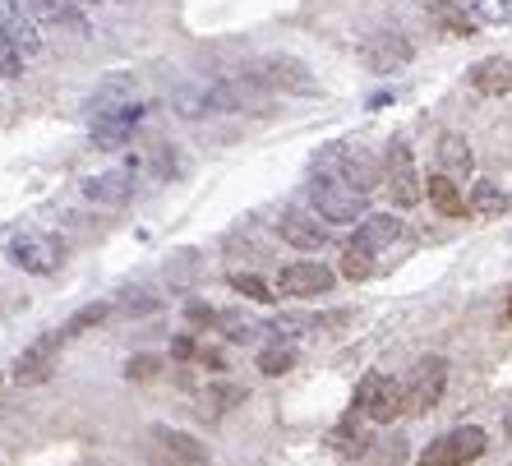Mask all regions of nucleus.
<instances>
[{"instance_id": "nucleus-1", "label": "nucleus", "mask_w": 512, "mask_h": 466, "mask_svg": "<svg viewBox=\"0 0 512 466\" xmlns=\"http://www.w3.org/2000/svg\"><path fill=\"white\" fill-rule=\"evenodd\" d=\"M263 88L245 79H213V84H190L176 93V116L185 120H203V116H227V111H245L259 102Z\"/></svg>"}, {"instance_id": "nucleus-2", "label": "nucleus", "mask_w": 512, "mask_h": 466, "mask_svg": "<svg viewBox=\"0 0 512 466\" xmlns=\"http://www.w3.org/2000/svg\"><path fill=\"white\" fill-rule=\"evenodd\" d=\"M310 204L314 213H323L328 222H360V217L370 213V194L360 190V185H351V180L342 176V171L333 167H314L310 176Z\"/></svg>"}, {"instance_id": "nucleus-3", "label": "nucleus", "mask_w": 512, "mask_h": 466, "mask_svg": "<svg viewBox=\"0 0 512 466\" xmlns=\"http://www.w3.org/2000/svg\"><path fill=\"white\" fill-rule=\"evenodd\" d=\"M351 416L370 420V425H393L397 416H406V383L388 379V374H365L351 397Z\"/></svg>"}, {"instance_id": "nucleus-4", "label": "nucleus", "mask_w": 512, "mask_h": 466, "mask_svg": "<svg viewBox=\"0 0 512 466\" xmlns=\"http://www.w3.org/2000/svg\"><path fill=\"white\" fill-rule=\"evenodd\" d=\"M250 79L263 93H296V97L319 93V79H314L310 65L296 56H263L259 65H250Z\"/></svg>"}, {"instance_id": "nucleus-5", "label": "nucleus", "mask_w": 512, "mask_h": 466, "mask_svg": "<svg viewBox=\"0 0 512 466\" xmlns=\"http://www.w3.org/2000/svg\"><path fill=\"white\" fill-rule=\"evenodd\" d=\"M485 448H489V434L480 425H457V430L439 434L429 443L416 466H471L485 457Z\"/></svg>"}, {"instance_id": "nucleus-6", "label": "nucleus", "mask_w": 512, "mask_h": 466, "mask_svg": "<svg viewBox=\"0 0 512 466\" xmlns=\"http://www.w3.org/2000/svg\"><path fill=\"white\" fill-rule=\"evenodd\" d=\"M383 190H388V199H393L397 208H411L425 199V180H420L416 157H411L406 139H393L388 153H383Z\"/></svg>"}, {"instance_id": "nucleus-7", "label": "nucleus", "mask_w": 512, "mask_h": 466, "mask_svg": "<svg viewBox=\"0 0 512 466\" xmlns=\"http://www.w3.org/2000/svg\"><path fill=\"white\" fill-rule=\"evenodd\" d=\"M443 388H448V360L443 356L416 360L411 374H406V416H429L443 402Z\"/></svg>"}, {"instance_id": "nucleus-8", "label": "nucleus", "mask_w": 512, "mask_h": 466, "mask_svg": "<svg viewBox=\"0 0 512 466\" xmlns=\"http://www.w3.org/2000/svg\"><path fill=\"white\" fill-rule=\"evenodd\" d=\"M333 287H337V273L328 263H314V259L286 263L277 273V296L286 300H314V296H328Z\"/></svg>"}, {"instance_id": "nucleus-9", "label": "nucleus", "mask_w": 512, "mask_h": 466, "mask_svg": "<svg viewBox=\"0 0 512 466\" xmlns=\"http://www.w3.org/2000/svg\"><path fill=\"white\" fill-rule=\"evenodd\" d=\"M148 457H153V466H208V443H199L185 430L157 425L148 434Z\"/></svg>"}, {"instance_id": "nucleus-10", "label": "nucleus", "mask_w": 512, "mask_h": 466, "mask_svg": "<svg viewBox=\"0 0 512 466\" xmlns=\"http://www.w3.org/2000/svg\"><path fill=\"white\" fill-rule=\"evenodd\" d=\"M319 167H333V171H342L351 185H360L365 194H374L383 185V171H379V162H374L365 148H356V144H333L328 153L319 157Z\"/></svg>"}, {"instance_id": "nucleus-11", "label": "nucleus", "mask_w": 512, "mask_h": 466, "mask_svg": "<svg viewBox=\"0 0 512 466\" xmlns=\"http://www.w3.org/2000/svg\"><path fill=\"white\" fill-rule=\"evenodd\" d=\"M277 236L286 245H296V250H323L328 240H333V222L323 213H305V208H286L277 217Z\"/></svg>"}, {"instance_id": "nucleus-12", "label": "nucleus", "mask_w": 512, "mask_h": 466, "mask_svg": "<svg viewBox=\"0 0 512 466\" xmlns=\"http://www.w3.org/2000/svg\"><path fill=\"white\" fill-rule=\"evenodd\" d=\"M10 263L33 277H51L60 268V245L51 236H42V231H24V236L10 240Z\"/></svg>"}, {"instance_id": "nucleus-13", "label": "nucleus", "mask_w": 512, "mask_h": 466, "mask_svg": "<svg viewBox=\"0 0 512 466\" xmlns=\"http://www.w3.org/2000/svg\"><path fill=\"white\" fill-rule=\"evenodd\" d=\"M148 116V107L143 102H125V107L107 111V116L93 120V148H102V153H116V148L130 144V134L139 130V120Z\"/></svg>"}, {"instance_id": "nucleus-14", "label": "nucleus", "mask_w": 512, "mask_h": 466, "mask_svg": "<svg viewBox=\"0 0 512 466\" xmlns=\"http://www.w3.org/2000/svg\"><path fill=\"white\" fill-rule=\"evenodd\" d=\"M134 180H139L134 167H111V171L88 176L84 194H88V204H97V208H125L134 199Z\"/></svg>"}, {"instance_id": "nucleus-15", "label": "nucleus", "mask_w": 512, "mask_h": 466, "mask_svg": "<svg viewBox=\"0 0 512 466\" xmlns=\"http://www.w3.org/2000/svg\"><path fill=\"white\" fill-rule=\"evenodd\" d=\"M411 56H416V47H411L402 33H374L360 42V60H365L374 74L402 70V65H411Z\"/></svg>"}, {"instance_id": "nucleus-16", "label": "nucleus", "mask_w": 512, "mask_h": 466, "mask_svg": "<svg viewBox=\"0 0 512 466\" xmlns=\"http://www.w3.org/2000/svg\"><path fill=\"white\" fill-rule=\"evenodd\" d=\"M60 342H65V333H47V337H37L33 347L24 351V356L14 360V379L19 383H42L51 370H56V351Z\"/></svg>"}, {"instance_id": "nucleus-17", "label": "nucleus", "mask_w": 512, "mask_h": 466, "mask_svg": "<svg viewBox=\"0 0 512 466\" xmlns=\"http://www.w3.org/2000/svg\"><path fill=\"white\" fill-rule=\"evenodd\" d=\"M402 236H406V222L397 213H365L356 222V236H351V240H360L370 254H383L388 245H397Z\"/></svg>"}, {"instance_id": "nucleus-18", "label": "nucleus", "mask_w": 512, "mask_h": 466, "mask_svg": "<svg viewBox=\"0 0 512 466\" xmlns=\"http://www.w3.org/2000/svg\"><path fill=\"white\" fill-rule=\"evenodd\" d=\"M28 14H33L37 24H56V28H74V33H88V19L79 5L70 0H19Z\"/></svg>"}, {"instance_id": "nucleus-19", "label": "nucleus", "mask_w": 512, "mask_h": 466, "mask_svg": "<svg viewBox=\"0 0 512 466\" xmlns=\"http://www.w3.org/2000/svg\"><path fill=\"white\" fill-rule=\"evenodd\" d=\"M471 88L485 97H503L512 93V60L508 56H489L471 65Z\"/></svg>"}, {"instance_id": "nucleus-20", "label": "nucleus", "mask_w": 512, "mask_h": 466, "mask_svg": "<svg viewBox=\"0 0 512 466\" xmlns=\"http://www.w3.org/2000/svg\"><path fill=\"white\" fill-rule=\"evenodd\" d=\"M425 194H429V204H434V213H443V217H466L471 213L466 194L457 190V176H448V171H434V176L425 180Z\"/></svg>"}, {"instance_id": "nucleus-21", "label": "nucleus", "mask_w": 512, "mask_h": 466, "mask_svg": "<svg viewBox=\"0 0 512 466\" xmlns=\"http://www.w3.org/2000/svg\"><path fill=\"white\" fill-rule=\"evenodd\" d=\"M429 19H434V28H443L448 37H476L480 24L471 19V10H466L462 0H429Z\"/></svg>"}, {"instance_id": "nucleus-22", "label": "nucleus", "mask_w": 512, "mask_h": 466, "mask_svg": "<svg viewBox=\"0 0 512 466\" xmlns=\"http://www.w3.org/2000/svg\"><path fill=\"white\" fill-rule=\"evenodd\" d=\"M434 157H439V171H448V176H471V167H476V153L462 134H439Z\"/></svg>"}, {"instance_id": "nucleus-23", "label": "nucleus", "mask_w": 512, "mask_h": 466, "mask_svg": "<svg viewBox=\"0 0 512 466\" xmlns=\"http://www.w3.org/2000/svg\"><path fill=\"white\" fill-rule=\"evenodd\" d=\"M466 204H471V213H476V217L494 222V217H503V213L512 208V199H508V190H503L499 180H476V185H471V199H466Z\"/></svg>"}, {"instance_id": "nucleus-24", "label": "nucleus", "mask_w": 512, "mask_h": 466, "mask_svg": "<svg viewBox=\"0 0 512 466\" xmlns=\"http://www.w3.org/2000/svg\"><path fill=\"white\" fill-rule=\"evenodd\" d=\"M125 102H134V79H130V74H111L107 84H102V88L93 93L88 111H93V116H107V111L125 107Z\"/></svg>"}, {"instance_id": "nucleus-25", "label": "nucleus", "mask_w": 512, "mask_h": 466, "mask_svg": "<svg viewBox=\"0 0 512 466\" xmlns=\"http://www.w3.org/2000/svg\"><path fill=\"white\" fill-rule=\"evenodd\" d=\"M374 259H379V254H370L365 245H360V240H346L337 273H342L346 282H365V277H374Z\"/></svg>"}, {"instance_id": "nucleus-26", "label": "nucleus", "mask_w": 512, "mask_h": 466, "mask_svg": "<svg viewBox=\"0 0 512 466\" xmlns=\"http://www.w3.org/2000/svg\"><path fill=\"white\" fill-rule=\"evenodd\" d=\"M24 65H28L24 47H19V42H14L10 24H5V19H0V79H24Z\"/></svg>"}, {"instance_id": "nucleus-27", "label": "nucleus", "mask_w": 512, "mask_h": 466, "mask_svg": "<svg viewBox=\"0 0 512 466\" xmlns=\"http://www.w3.org/2000/svg\"><path fill=\"white\" fill-rule=\"evenodd\" d=\"M466 10H471V19H476L480 28H503L512 24V0H462Z\"/></svg>"}, {"instance_id": "nucleus-28", "label": "nucleus", "mask_w": 512, "mask_h": 466, "mask_svg": "<svg viewBox=\"0 0 512 466\" xmlns=\"http://www.w3.org/2000/svg\"><path fill=\"white\" fill-rule=\"evenodd\" d=\"M296 365V347H286V342H273V347L259 351V370L268 374V379H277V374H286Z\"/></svg>"}, {"instance_id": "nucleus-29", "label": "nucleus", "mask_w": 512, "mask_h": 466, "mask_svg": "<svg viewBox=\"0 0 512 466\" xmlns=\"http://www.w3.org/2000/svg\"><path fill=\"white\" fill-rule=\"evenodd\" d=\"M217 328H222V337H227V342H254V337H259V323L245 319V314H236V310L217 314Z\"/></svg>"}, {"instance_id": "nucleus-30", "label": "nucleus", "mask_w": 512, "mask_h": 466, "mask_svg": "<svg viewBox=\"0 0 512 466\" xmlns=\"http://www.w3.org/2000/svg\"><path fill=\"white\" fill-rule=\"evenodd\" d=\"M111 310H116V305H84V310H79L70 323H65V328H60V333H65V342H70V337H84L88 328H97V323L107 319Z\"/></svg>"}, {"instance_id": "nucleus-31", "label": "nucleus", "mask_w": 512, "mask_h": 466, "mask_svg": "<svg viewBox=\"0 0 512 466\" xmlns=\"http://www.w3.org/2000/svg\"><path fill=\"white\" fill-rule=\"evenodd\" d=\"M240 388L236 383H222V388H208V393H203V416H222V411L231 407V402H240Z\"/></svg>"}, {"instance_id": "nucleus-32", "label": "nucleus", "mask_w": 512, "mask_h": 466, "mask_svg": "<svg viewBox=\"0 0 512 466\" xmlns=\"http://www.w3.org/2000/svg\"><path fill=\"white\" fill-rule=\"evenodd\" d=\"M231 291H240V296H250V300H263V305H268V300H277L273 287H268L263 277H254V273H236V277H231Z\"/></svg>"}, {"instance_id": "nucleus-33", "label": "nucleus", "mask_w": 512, "mask_h": 466, "mask_svg": "<svg viewBox=\"0 0 512 466\" xmlns=\"http://www.w3.org/2000/svg\"><path fill=\"white\" fill-rule=\"evenodd\" d=\"M157 370H162V356H134L130 365H125V379L148 383V379H157Z\"/></svg>"}, {"instance_id": "nucleus-34", "label": "nucleus", "mask_w": 512, "mask_h": 466, "mask_svg": "<svg viewBox=\"0 0 512 466\" xmlns=\"http://www.w3.org/2000/svg\"><path fill=\"white\" fill-rule=\"evenodd\" d=\"M157 305H162V300H157V296H148V291H130V296L120 300L116 310H120V314H153Z\"/></svg>"}, {"instance_id": "nucleus-35", "label": "nucleus", "mask_w": 512, "mask_h": 466, "mask_svg": "<svg viewBox=\"0 0 512 466\" xmlns=\"http://www.w3.org/2000/svg\"><path fill=\"white\" fill-rule=\"evenodd\" d=\"M333 448H342V453H365V448H370V439H365L360 430H351V425H342V430L333 434Z\"/></svg>"}, {"instance_id": "nucleus-36", "label": "nucleus", "mask_w": 512, "mask_h": 466, "mask_svg": "<svg viewBox=\"0 0 512 466\" xmlns=\"http://www.w3.org/2000/svg\"><path fill=\"white\" fill-rule=\"evenodd\" d=\"M190 319L194 323H217V314L208 310V305H199V300H194V305H190Z\"/></svg>"}, {"instance_id": "nucleus-37", "label": "nucleus", "mask_w": 512, "mask_h": 466, "mask_svg": "<svg viewBox=\"0 0 512 466\" xmlns=\"http://www.w3.org/2000/svg\"><path fill=\"white\" fill-rule=\"evenodd\" d=\"M503 430H508V434H512V411H508V416H503Z\"/></svg>"}, {"instance_id": "nucleus-38", "label": "nucleus", "mask_w": 512, "mask_h": 466, "mask_svg": "<svg viewBox=\"0 0 512 466\" xmlns=\"http://www.w3.org/2000/svg\"><path fill=\"white\" fill-rule=\"evenodd\" d=\"M70 5H79V10H84V5H93V0H70Z\"/></svg>"}, {"instance_id": "nucleus-39", "label": "nucleus", "mask_w": 512, "mask_h": 466, "mask_svg": "<svg viewBox=\"0 0 512 466\" xmlns=\"http://www.w3.org/2000/svg\"><path fill=\"white\" fill-rule=\"evenodd\" d=\"M508 319H512V305H508Z\"/></svg>"}]
</instances>
